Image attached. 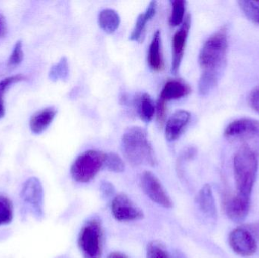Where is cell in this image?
<instances>
[{"label": "cell", "instance_id": "obj_1", "mask_svg": "<svg viewBox=\"0 0 259 258\" xmlns=\"http://www.w3.org/2000/svg\"><path fill=\"white\" fill-rule=\"evenodd\" d=\"M258 159L252 148L244 145L234 158V171L237 194L234 198L251 204V196L256 181Z\"/></svg>", "mask_w": 259, "mask_h": 258}, {"label": "cell", "instance_id": "obj_2", "mask_svg": "<svg viewBox=\"0 0 259 258\" xmlns=\"http://www.w3.org/2000/svg\"><path fill=\"white\" fill-rule=\"evenodd\" d=\"M121 150L132 166H155L157 164L147 132L142 127H131L124 132L121 139Z\"/></svg>", "mask_w": 259, "mask_h": 258}, {"label": "cell", "instance_id": "obj_3", "mask_svg": "<svg viewBox=\"0 0 259 258\" xmlns=\"http://www.w3.org/2000/svg\"><path fill=\"white\" fill-rule=\"evenodd\" d=\"M228 30L223 27L205 41L199 53V62L203 72L219 77L228 53Z\"/></svg>", "mask_w": 259, "mask_h": 258}, {"label": "cell", "instance_id": "obj_4", "mask_svg": "<svg viewBox=\"0 0 259 258\" xmlns=\"http://www.w3.org/2000/svg\"><path fill=\"white\" fill-rule=\"evenodd\" d=\"M105 156L97 150H88L80 154L71 167L73 180L80 183L91 181L104 167Z\"/></svg>", "mask_w": 259, "mask_h": 258}, {"label": "cell", "instance_id": "obj_5", "mask_svg": "<svg viewBox=\"0 0 259 258\" xmlns=\"http://www.w3.org/2000/svg\"><path fill=\"white\" fill-rule=\"evenodd\" d=\"M103 239V227L100 221L97 218L87 221L80 230L77 241L83 258H101Z\"/></svg>", "mask_w": 259, "mask_h": 258}, {"label": "cell", "instance_id": "obj_6", "mask_svg": "<svg viewBox=\"0 0 259 258\" xmlns=\"http://www.w3.org/2000/svg\"><path fill=\"white\" fill-rule=\"evenodd\" d=\"M21 198L26 209L37 219H41L44 215V188L39 179L36 177L29 178L24 183L21 192Z\"/></svg>", "mask_w": 259, "mask_h": 258}, {"label": "cell", "instance_id": "obj_7", "mask_svg": "<svg viewBox=\"0 0 259 258\" xmlns=\"http://www.w3.org/2000/svg\"><path fill=\"white\" fill-rule=\"evenodd\" d=\"M230 139H240L254 145L259 150V121L241 118L231 122L225 131Z\"/></svg>", "mask_w": 259, "mask_h": 258}, {"label": "cell", "instance_id": "obj_8", "mask_svg": "<svg viewBox=\"0 0 259 258\" xmlns=\"http://www.w3.org/2000/svg\"><path fill=\"white\" fill-rule=\"evenodd\" d=\"M142 189L148 198L164 209H171L173 202L158 177L151 171H144L140 178Z\"/></svg>", "mask_w": 259, "mask_h": 258}, {"label": "cell", "instance_id": "obj_9", "mask_svg": "<svg viewBox=\"0 0 259 258\" xmlns=\"http://www.w3.org/2000/svg\"><path fill=\"white\" fill-rule=\"evenodd\" d=\"M112 212L117 221L122 222L139 221L144 217L143 211L124 193L118 194L112 200Z\"/></svg>", "mask_w": 259, "mask_h": 258}, {"label": "cell", "instance_id": "obj_10", "mask_svg": "<svg viewBox=\"0 0 259 258\" xmlns=\"http://www.w3.org/2000/svg\"><path fill=\"white\" fill-rule=\"evenodd\" d=\"M231 249L242 257H250L256 253L258 245L252 234L244 228H236L230 233Z\"/></svg>", "mask_w": 259, "mask_h": 258}, {"label": "cell", "instance_id": "obj_11", "mask_svg": "<svg viewBox=\"0 0 259 258\" xmlns=\"http://www.w3.org/2000/svg\"><path fill=\"white\" fill-rule=\"evenodd\" d=\"M191 27V15L189 14L184 18L182 25L179 30H177L172 40V63L171 72L173 74H178L180 66L184 57L186 45L189 32Z\"/></svg>", "mask_w": 259, "mask_h": 258}, {"label": "cell", "instance_id": "obj_12", "mask_svg": "<svg viewBox=\"0 0 259 258\" xmlns=\"http://www.w3.org/2000/svg\"><path fill=\"white\" fill-rule=\"evenodd\" d=\"M190 113L186 110L175 112L167 120L165 127V137L168 142L179 139L190 122Z\"/></svg>", "mask_w": 259, "mask_h": 258}, {"label": "cell", "instance_id": "obj_13", "mask_svg": "<svg viewBox=\"0 0 259 258\" xmlns=\"http://www.w3.org/2000/svg\"><path fill=\"white\" fill-rule=\"evenodd\" d=\"M191 92V88L182 80H170L166 82L158 99L167 103L171 100L180 99Z\"/></svg>", "mask_w": 259, "mask_h": 258}, {"label": "cell", "instance_id": "obj_14", "mask_svg": "<svg viewBox=\"0 0 259 258\" xmlns=\"http://www.w3.org/2000/svg\"><path fill=\"white\" fill-rule=\"evenodd\" d=\"M196 204L199 210L210 219L217 218V207L213 195L212 189L208 184L205 185L196 196Z\"/></svg>", "mask_w": 259, "mask_h": 258}, {"label": "cell", "instance_id": "obj_15", "mask_svg": "<svg viewBox=\"0 0 259 258\" xmlns=\"http://www.w3.org/2000/svg\"><path fill=\"white\" fill-rule=\"evenodd\" d=\"M57 111L54 107H48L36 112L30 121V128L34 134L44 133L53 122Z\"/></svg>", "mask_w": 259, "mask_h": 258}, {"label": "cell", "instance_id": "obj_16", "mask_svg": "<svg viewBox=\"0 0 259 258\" xmlns=\"http://www.w3.org/2000/svg\"><path fill=\"white\" fill-rule=\"evenodd\" d=\"M149 67L155 71H161L164 68V59L161 51V31L157 30L153 35L147 57Z\"/></svg>", "mask_w": 259, "mask_h": 258}, {"label": "cell", "instance_id": "obj_17", "mask_svg": "<svg viewBox=\"0 0 259 258\" xmlns=\"http://www.w3.org/2000/svg\"><path fill=\"white\" fill-rule=\"evenodd\" d=\"M157 2H150L144 13H141L137 17L135 25L130 35V40L135 41V42L140 41L146 28V23L155 16Z\"/></svg>", "mask_w": 259, "mask_h": 258}, {"label": "cell", "instance_id": "obj_18", "mask_svg": "<svg viewBox=\"0 0 259 258\" xmlns=\"http://www.w3.org/2000/svg\"><path fill=\"white\" fill-rule=\"evenodd\" d=\"M98 23L102 30L111 34L116 31L121 23V18L116 11L105 9L99 14Z\"/></svg>", "mask_w": 259, "mask_h": 258}, {"label": "cell", "instance_id": "obj_19", "mask_svg": "<svg viewBox=\"0 0 259 258\" xmlns=\"http://www.w3.org/2000/svg\"><path fill=\"white\" fill-rule=\"evenodd\" d=\"M138 103V114L141 120L146 123L152 121L156 109L150 95L147 93L143 94Z\"/></svg>", "mask_w": 259, "mask_h": 258}, {"label": "cell", "instance_id": "obj_20", "mask_svg": "<svg viewBox=\"0 0 259 258\" xmlns=\"http://www.w3.org/2000/svg\"><path fill=\"white\" fill-rule=\"evenodd\" d=\"M171 3L172 12L169 18V23L173 27H176L184 22L187 2L185 0H174Z\"/></svg>", "mask_w": 259, "mask_h": 258}, {"label": "cell", "instance_id": "obj_21", "mask_svg": "<svg viewBox=\"0 0 259 258\" xmlns=\"http://www.w3.org/2000/svg\"><path fill=\"white\" fill-rule=\"evenodd\" d=\"M13 219V205L9 198L0 193V226L10 224Z\"/></svg>", "mask_w": 259, "mask_h": 258}, {"label": "cell", "instance_id": "obj_22", "mask_svg": "<svg viewBox=\"0 0 259 258\" xmlns=\"http://www.w3.org/2000/svg\"><path fill=\"white\" fill-rule=\"evenodd\" d=\"M69 74V66L66 57H62L58 63L52 67L50 71V78L53 81L64 80L68 78Z\"/></svg>", "mask_w": 259, "mask_h": 258}, {"label": "cell", "instance_id": "obj_23", "mask_svg": "<svg viewBox=\"0 0 259 258\" xmlns=\"http://www.w3.org/2000/svg\"><path fill=\"white\" fill-rule=\"evenodd\" d=\"M23 80H24V76L18 74V75L11 76L0 80V118H3L5 115L4 95L6 90L11 85L22 81Z\"/></svg>", "mask_w": 259, "mask_h": 258}, {"label": "cell", "instance_id": "obj_24", "mask_svg": "<svg viewBox=\"0 0 259 258\" xmlns=\"http://www.w3.org/2000/svg\"><path fill=\"white\" fill-rule=\"evenodd\" d=\"M104 167L109 171L121 173L125 169L124 161L118 154L111 152L105 156Z\"/></svg>", "mask_w": 259, "mask_h": 258}, {"label": "cell", "instance_id": "obj_25", "mask_svg": "<svg viewBox=\"0 0 259 258\" xmlns=\"http://www.w3.org/2000/svg\"><path fill=\"white\" fill-rule=\"evenodd\" d=\"M239 6L241 8L245 15L252 22L259 25V6L256 3L251 1L238 2Z\"/></svg>", "mask_w": 259, "mask_h": 258}, {"label": "cell", "instance_id": "obj_26", "mask_svg": "<svg viewBox=\"0 0 259 258\" xmlns=\"http://www.w3.org/2000/svg\"><path fill=\"white\" fill-rule=\"evenodd\" d=\"M146 258H172L168 251L159 242H152L147 245Z\"/></svg>", "mask_w": 259, "mask_h": 258}, {"label": "cell", "instance_id": "obj_27", "mask_svg": "<svg viewBox=\"0 0 259 258\" xmlns=\"http://www.w3.org/2000/svg\"><path fill=\"white\" fill-rule=\"evenodd\" d=\"M23 58H24V53L22 49V42L21 41H18L9 56L8 65L9 66H16L22 62Z\"/></svg>", "mask_w": 259, "mask_h": 258}, {"label": "cell", "instance_id": "obj_28", "mask_svg": "<svg viewBox=\"0 0 259 258\" xmlns=\"http://www.w3.org/2000/svg\"><path fill=\"white\" fill-rule=\"evenodd\" d=\"M166 104L167 103L164 102L160 99H158L157 101L155 112H156L157 121H158L160 126H162L164 124V121H165L166 112H167Z\"/></svg>", "mask_w": 259, "mask_h": 258}, {"label": "cell", "instance_id": "obj_29", "mask_svg": "<svg viewBox=\"0 0 259 258\" xmlns=\"http://www.w3.org/2000/svg\"><path fill=\"white\" fill-rule=\"evenodd\" d=\"M249 102L254 110L259 113V86L254 89L249 97Z\"/></svg>", "mask_w": 259, "mask_h": 258}, {"label": "cell", "instance_id": "obj_30", "mask_svg": "<svg viewBox=\"0 0 259 258\" xmlns=\"http://www.w3.org/2000/svg\"><path fill=\"white\" fill-rule=\"evenodd\" d=\"M6 33V22L4 17L0 14V37H3Z\"/></svg>", "mask_w": 259, "mask_h": 258}, {"label": "cell", "instance_id": "obj_31", "mask_svg": "<svg viewBox=\"0 0 259 258\" xmlns=\"http://www.w3.org/2000/svg\"><path fill=\"white\" fill-rule=\"evenodd\" d=\"M107 258H129L125 254L121 252H112L108 256Z\"/></svg>", "mask_w": 259, "mask_h": 258}, {"label": "cell", "instance_id": "obj_32", "mask_svg": "<svg viewBox=\"0 0 259 258\" xmlns=\"http://www.w3.org/2000/svg\"><path fill=\"white\" fill-rule=\"evenodd\" d=\"M257 3V4H258V6H259V2H258V3Z\"/></svg>", "mask_w": 259, "mask_h": 258}, {"label": "cell", "instance_id": "obj_33", "mask_svg": "<svg viewBox=\"0 0 259 258\" xmlns=\"http://www.w3.org/2000/svg\"><path fill=\"white\" fill-rule=\"evenodd\" d=\"M59 258H62V257H59Z\"/></svg>", "mask_w": 259, "mask_h": 258}]
</instances>
